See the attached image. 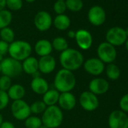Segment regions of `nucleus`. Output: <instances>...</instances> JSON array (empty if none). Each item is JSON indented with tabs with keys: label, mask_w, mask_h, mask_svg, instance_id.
<instances>
[{
	"label": "nucleus",
	"mask_w": 128,
	"mask_h": 128,
	"mask_svg": "<svg viewBox=\"0 0 128 128\" xmlns=\"http://www.w3.org/2000/svg\"><path fill=\"white\" fill-rule=\"evenodd\" d=\"M6 6L9 10L17 12L22 8L23 1L22 0H6Z\"/></svg>",
	"instance_id": "32"
},
{
	"label": "nucleus",
	"mask_w": 128,
	"mask_h": 128,
	"mask_svg": "<svg viewBox=\"0 0 128 128\" xmlns=\"http://www.w3.org/2000/svg\"><path fill=\"white\" fill-rule=\"evenodd\" d=\"M125 45H126V50L128 51V39H126V41L125 42Z\"/></svg>",
	"instance_id": "42"
},
{
	"label": "nucleus",
	"mask_w": 128,
	"mask_h": 128,
	"mask_svg": "<svg viewBox=\"0 0 128 128\" xmlns=\"http://www.w3.org/2000/svg\"><path fill=\"white\" fill-rule=\"evenodd\" d=\"M11 112L13 117L18 120H25L31 115L30 105L24 100L13 101L11 106Z\"/></svg>",
	"instance_id": "6"
},
{
	"label": "nucleus",
	"mask_w": 128,
	"mask_h": 128,
	"mask_svg": "<svg viewBox=\"0 0 128 128\" xmlns=\"http://www.w3.org/2000/svg\"><path fill=\"white\" fill-rule=\"evenodd\" d=\"M84 70L90 75L97 76L101 75L104 70L105 65L99 58H90L83 63Z\"/></svg>",
	"instance_id": "13"
},
{
	"label": "nucleus",
	"mask_w": 128,
	"mask_h": 128,
	"mask_svg": "<svg viewBox=\"0 0 128 128\" xmlns=\"http://www.w3.org/2000/svg\"><path fill=\"white\" fill-rule=\"evenodd\" d=\"M8 97L13 101L23 100L26 94L25 88L20 84H14L11 86V88L7 91Z\"/></svg>",
	"instance_id": "21"
},
{
	"label": "nucleus",
	"mask_w": 128,
	"mask_h": 128,
	"mask_svg": "<svg viewBox=\"0 0 128 128\" xmlns=\"http://www.w3.org/2000/svg\"><path fill=\"white\" fill-rule=\"evenodd\" d=\"M30 111H31V113L34 114H42L46 108L48 107L42 100H37V101H35L33 102L30 106Z\"/></svg>",
	"instance_id": "30"
},
{
	"label": "nucleus",
	"mask_w": 128,
	"mask_h": 128,
	"mask_svg": "<svg viewBox=\"0 0 128 128\" xmlns=\"http://www.w3.org/2000/svg\"><path fill=\"white\" fill-rule=\"evenodd\" d=\"M8 48H9V44L7 42L0 40V55L5 56L6 54L8 53Z\"/></svg>",
	"instance_id": "36"
},
{
	"label": "nucleus",
	"mask_w": 128,
	"mask_h": 128,
	"mask_svg": "<svg viewBox=\"0 0 128 128\" xmlns=\"http://www.w3.org/2000/svg\"><path fill=\"white\" fill-rule=\"evenodd\" d=\"M60 92H58L56 89H49L45 94H43L42 101L47 106H56L58 102Z\"/></svg>",
	"instance_id": "23"
},
{
	"label": "nucleus",
	"mask_w": 128,
	"mask_h": 128,
	"mask_svg": "<svg viewBox=\"0 0 128 128\" xmlns=\"http://www.w3.org/2000/svg\"><path fill=\"white\" fill-rule=\"evenodd\" d=\"M9 97L6 91L0 90V111L5 109L9 103Z\"/></svg>",
	"instance_id": "34"
},
{
	"label": "nucleus",
	"mask_w": 128,
	"mask_h": 128,
	"mask_svg": "<svg viewBox=\"0 0 128 128\" xmlns=\"http://www.w3.org/2000/svg\"><path fill=\"white\" fill-rule=\"evenodd\" d=\"M25 1H26L27 2L32 3V2H36V0H25Z\"/></svg>",
	"instance_id": "41"
},
{
	"label": "nucleus",
	"mask_w": 128,
	"mask_h": 128,
	"mask_svg": "<svg viewBox=\"0 0 128 128\" xmlns=\"http://www.w3.org/2000/svg\"><path fill=\"white\" fill-rule=\"evenodd\" d=\"M125 32H126V36H127V38H128V27L125 30Z\"/></svg>",
	"instance_id": "43"
},
{
	"label": "nucleus",
	"mask_w": 128,
	"mask_h": 128,
	"mask_svg": "<svg viewBox=\"0 0 128 128\" xmlns=\"http://www.w3.org/2000/svg\"><path fill=\"white\" fill-rule=\"evenodd\" d=\"M52 24V17L45 11H41L38 12L34 18V25L36 28L41 32H45L48 30Z\"/></svg>",
	"instance_id": "11"
},
{
	"label": "nucleus",
	"mask_w": 128,
	"mask_h": 128,
	"mask_svg": "<svg viewBox=\"0 0 128 128\" xmlns=\"http://www.w3.org/2000/svg\"><path fill=\"white\" fill-rule=\"evenodd\" d=\"M54 12L58 14H63L66 11V6L65 1H61V0H56V2L54 4Z\"/></svg>",
	"instance_id": "33"
},
{
	"label": "nucleus",
	"mask_w": 128,
	"mask_h": 128,
	"mask_svg": "<svg viewBox=\"0 0 128 128\" xmlns=\"http://www.w3.org/2000/svg\"><path fill=\"white\" fill-rule=\"evenodd\" d=\"M12 14L9 10L0 11V30L8 27L12 21Z\"/></svg>",
	"instance_id": "25"
},
{
	"label": "nucleus",
	"mask_w": 128,
	"mask_h": 128,
	"mask_svg": "<svg viewBox=\"0 0 128 128\" xmlns=\"http://www.w3.org/2000/svg\"><path fill=\"white\" fill-rule=\"evenodd\" d=\"M88 18L92 25L99 26L105 23L106 19V14L103 8L99 6H94L89 9L88 13Z\"/></svg>",
	"instance_id": "12"
},
{
	"label": "nucleus",
	"mask_w": 128,
	"mask_h": 128,
	"mask_svg": "<svg viewBox=\"0 0 128 128\" xmlns=\"http://www.w3.org/2000/svg\"><path fill=\"white\" fill-rule=\"evenodd\" d=\"M42 121L48 128H57L63 120V114L62 109L56 106H48L42 113Z\"/></svg>",
	"instance_id": "3"
},
{
	"label": "nucleus",
	"mask_w": 128,
	"mask_h": 128,
	"mask_svg": "<svg viewBox=\"0 0 128 128\" xmlns=\"http://www.w3.org/2000/svg\"><path fill=\"white\" fill-rule=\"evenodd\" d=\"M76 85V78L72 72L61 69L54 76V86L60 93L71 92Z\"/></svg>",
	"instance_id": "2"
},
{
	"label": "nucleus",
	"mask_w": 128,
	"mask_h": 128,
	"mask_svg": "<svg viewBox=\"0 0 128 128\" xmlns=\"http://www.w3.org/2000/svg\"><path fill=\"white\" fill-rule=\"evenodd\" d=\"M53 24L56 30L64 31L69 29L71 24V20L70 18L66 14H58L54 19Z\"/></svg>",
	"instance_id": "22"
},
{
	"label": "nucleus",
	"mask_w": 128,
	"mask_h": 128,
	"mask_svg": "<svg viewBox=\"0 0 128 128\" xmlns=\"http://www.w3.org/2000/svg\"><path fill=\"white\" fill-rule=\"evenodd\" d=\"M35 52L41 56H44L48 55H50L53 48L51 42L48 39H40L37 41V42L35 44L34 46Z\"/></svg>",
	"instance_id": "20"
},
{
	"label": "nucleus",
	"mask_w": 128,
	"mask_h": 128,
	"mask_svg": "<svg viewBox=\"0 0 128 128\" xmlns=\"http://www.w3.org/2000/svg\"><path fill=\"white\" fill-rule=\"evenodd\" d=\"M79 103L83 109L88 112H93L99 106V100L96 95L90 91H84L79 97Z\"/></svg>",
	"instance_id": "9"
},
{
	"label": "nucleus",
	"mask_w": 128,
	"mask_h": 128,
	"mask_svg": "<svg viewBox=\"0 0 128 128\" xmlns=\"http://www.w3.org/2000/svg\"><path fill=\"white\" fill-rule=\"evenodd\" d=\"M76 97L71 92H65L60 93L59 100H58V106L62 110L65 111H71L76 106Z\"/></svg>",
	"instance_id": "15"
},
{
	"label": "nucleus",
	"mask_w": 128,
	"mask_h": 128,
	"mask_svg": "<svg viewBox=\"0 0 128 128\" xmlns=\"http://www.w3.org/2000/svg\"><path fill=\"white\" fill-rule=\"evenodd\" d=\"M67 36L70 38H75L76 37V32L73 30H70L67 33Z\"/></svg>",
	"instance_id": "39"
},
{
	"label": "nucleus",
	"mask_w": 128,
	"mask_h": 128,
	"mask_svg": "<svg viewBox=\"0 0 128 128\" xmlns=\"http://www.w3.org/2000/svg\"><path fill=\"white\" fill-rule=\"evenodd\" d=\"M30 87L32 90L38 95H43L49 90L48 82L42 76L33 78L30 83Z\"/></svg>",
	"instance_id": "18"
},
{
	"label": "nucleus",
	"mask_w": 128,
	"mask_h": 128,
	"mask_svg": "<svg viewBox=\"0 0 128 128\" xmlns=\"http://www.w3.org/2000/svg\"><path fill=\"white\" fill-rule=\"evenodd\" d=\"M6 7V0H0V11L5 9Z\"/></svg>",
	"instance_id": "38"
},
{
	"label": "nucleus",
	"mask_w": 128,
	"mask_h": 128,
	"mask_svg": "<svg viewBox=\"0 0 128 128\" xmlns=\"http://www.w3.org/2000/svg\"><path fill=\"white\" fill-rule=\"evenodd\" d=\"M32 51V46L28 42L17 40L9 44L8 54L10 55V57L20 62L30 56Z\"/></svg>",
	"instance_id": "4"
},
{
	"label": "nucleus",
	"mask_w": 128,
	"mask_h": 128,
	"mask_svg": "<svg viewBox=\"0 0 128 128\" xmlns=\"http://www.w3.org/2000/svg\"><path fill=\"white\" fill-rule=\"evenodd\" d=\"M24 125L26 128H39L42 125V121L39 117L30 115L24 120Z\"/></svg>",
	"instance_id": "29"
},
{
	"label": "nucleus",
	"mask_w": 128,
	"mask_h": 128,
	"mask_svg": "<svg viewBox=\"0 0 128 128\" xmlns=\"http://www.w3.org/2000/svg\"><path fill=\"white\" fill-rule=\"evenodd\" d=\"M0 128H15V126L11 121L4 120L0 126Z\"/></svg>",
	"instance_id": "37"
},
{
	"label": "nucleus",
	"mask_w": 128,
	"mask_h": 128,
	"mask_svg": "<svg viewBox=\"0 0 128 128\" xmlns=\"http://www.w3.org/2000/svg\"><path fill=\"white\" fill-rule=\"evenodd\" d=\"M89 91L95 95H102L106 94L109 88L108 82L102 78H96L92 79L88 85Z\"/></svg>",
	"instance_id": "17"
},
{
	"label": "nucleus",
	"mask_w": 128,
	"mask_h": 128,
	"mask_svg": "<svg viewBox=\"0 0 128 128\" xmlns=\"http://www.w3.org/2000/svg\"><path fill=\"white\" fill-rule=\"evenodd\" d=\"M56 66V60L51 55L41 56L38 60V72L42 74H50L54 71Z\"/></svg>",
	"instance_id": "16"
},
{
	"label": "nucleus",
	"mask_w": 128,
	"mask_h": 128,
	"mask_svg": "<svg viewBox=\"0 0 128 128\" xmlns=\"http://www.w3.org/2000/svg\"><path fill=\"white\" fill-rule=\"evenodd\" d=\"M76 42L82 50H88L93 44V37L90 32L86 30H78L76 32Z\"/></svg>",
	"instance_id": "14"
},
{
	"label": "nucleus",
	"mask_w": 128,
	"mask_h": 128,
	"mask_svg": "<svg viewBox=\"0 0 128 128\" xmlns=\"http://www.w3.org/2000/svg\"><path fill=\"white\" fill-rule=\"evenodd\" d=\"M51 44H52L53 49L60 53L66 50L67 48H69V43L67 40L65 38L60 37V36H58L54 38L51 42Z\"/></svg>",
	"instance_id": "24"
},
{
	"label": "nucleus",
	"mask_w": 128,
	"mask_h": 128,
	"mask_svg": "<svg viewBox=\"0 0 128 128\" xmlns=\"http://www.w3.org/2000/svg\"><path fill=\"white\" fill-rule=\"evenodd\" d=\"M106 38V42L111 44L112 45L120 46L126 42L127 36L126 35L125 30L121 27L114 26L107 31Z\"/></svg>",
	"instance_id": "8"
},
{
	"label": "nucleus",
	"mask_w": 128,
	"mask_h": 128,
	"mask_svg": "<svg viewBox=\"0 0 128 128\" xmlns=\"http://www.w3.org/2000/svg\"><path fill=\"white\" fill-rule=\"evenodd\" d=\"M97 55L99 59L106 63H112L116 59L117 51L114 46L108 43L107 42H102L97 48Z\"/></svg>",
	"instance_id": "7"
},
{
	"label": "nucleus",
	"mask_w": 128,
	"mask_h": 128,
	"mask_svg": "<svg viewBox=\"0 0 128 128\" xmlns=\"http://www.w3.org/2000/svg\"><path fill=\"white\" fill-rule=\"evenodd\" d=\"M61 1H65V0H61Z\"/></svg>",
	"instance_id": "46"
},
{
	"label": "nucleus",
	"mask_w": 128,
	"mask_h": 128,
	"mask_svg": "<svg viewBox=\"0 0 128 128\" xmlns=\"http://www.w3.org/2000/svg\"><path fill=\"white\" fill-rule=\"evenodd\" d=\"M60 63L62 69L71 72L78 70L84 62L83 54L74 48H67L60 53Z\"/></svg>",
	"instance_id": "1"
},
{
	"label": "nucleus",
	"mask_w": 128,
	"mask_h": 128,
	"mask_svg": "<svg viewBox=\"0 0 128 128\" xmlns=\"http://www.w3.org/2000/svg\"><path fill=\"white\" fill-rule=\"evenodd\" d=\"M4 121V120H3V116H2V114L0 113V126H1V124H2V122Z\"/></svg>",
	"instance_id": "40"
},
{
	"label": "nucleus",
	"mask_w": 128,
	"mask_h": 128,
	"mask_svg": "<svg viewBox=\"0 0 128 128\" xmlns=\"http://www.w3.org/2000/svg\"><path fill=\"white\" fill-rule=\"evenodd\" d=\"M65 3L66 8L72 12H80L84 6L82 0H65Z\"/></svg>",
	"instance_id": "28"
},
{
	"label": "nucleus",
	"mask_w": 128,
	"mask_h": 128,
	"mask_svg": "<svg viewBox=\"0 0 128 128\" xmlns=\"http://www.w3.org/2000/svg\"><path fill=\"white\" fill-rule=\"evenodd\" d=\"M120 75V71L118 68V66L115 64L109 63L106 67V76L107 77L112 81L118 79Z\"/></svg>",
	"instance_id": "26"
},
{
	"label": "nucleus",
	"mask_w": 128,
	"mask_h": 128,
	"mask_svg": "<svg viewBox=\"0 0 128 128\" xmlns=\"http://www.w3.org/2000/svg\"><path fill=\"white\" fill-rule=\"evenodd\" d=\"M39 128H48V127H47V126H46L45 125H44V124H42V126H40Z\"/></svg>",
	"instance_id": "44"
},
{
	"label": "nucleus",
	"mask_w": 128,
	"mask_h": 128,
	"mask_svg": "<svg viewBox=\"0 0 128 128\" xmlns=\"http://www.w3.org/2000/svg\"><path fill=\"white\" fill-rule=\"evenodd\" d=\"M110 128H128V116L120 110L113 111L108 117Z\"/></svg>",
	"instance_id": "10"
},
{
	"label": "nucleus",
	"mask_w": 128,
	"mask_h": 128,
	"mask_svg": "<svg viewBox=\"0 0 128 128\" xmlns=\"http://www.w3.org/2000/svg\"><path fill=\"white\" fill-rule=\"evenodd\" d=\"M12 85V81L11 78L4 75L0 76V90L7 92Z\"/></svg>",
	"instance_id": "31"
},
{
	"label": "nucleus",
	"mask_w": 128,
	"mask_h": 128,
	"mask_svg": "<svg viewBox=\"0 0 128 128\" xmlns=\"http://www.w3.org/2000/svg\"><path fill=\"white\" fill-rule=\"evenodd\" d=\"M120 108L123 112H128V94L124 95L120 100Z\"/></svg>",
	"instance_id": "35"
},
{
	"label": "nucleus",
	"mask_w": 128,
	"mask_h": 128,
	"mask_svg": "<svg viewBox=\"0 0 128 128\" xmlns=\"http://www.w3.org/2000/svg\"><path fill=\"white\" fill-rule=\"evenodd\" d=\"M0 38L1 40L11 44L14 41V32L10 27H6L0 30Z\"/></svg>",
	"instance_id": "27"
},
{
	"label": "nucleus",
	"mask_w": 128,
	"mask_h": 128,
	"mask_svg": "<svg viewBox=\"0 0 128 128\" xmlns=\"http://www.w3.org/2000/svg\"><path fill=\"white\" fill-rule=\"evenodd\" d=\"M22 70L26 74L33 76L38 72V60L35 56H29L21 62Z\"/></svg>",
	"instance_id": "19"
},
{
	"label": "nucleus",
	"mask_w": 128,
	"mask_h": 128,
	"mask_svg": "<svg viewBox=\"0 0 128 128\" xmlns=\"http://www.w3.org/2000/svg\"><path fill=\"white\" fill-rule=\"evenodd\" d=\"M0 72H1V63H0Z\"/></svg>",
	"instance_id": "45"
},
{
	"label": "nucleus",
	"mask_w": 128,
	"mask_h": 128,
	"mask_svg": "<svg viewBox=\"0 0 128 128\" xmlns=\"http://www.w3.org/2000/svg\"><path fill=\"white\" fill-rule=\"evenodd\" d=\"M0 63H1V72L2 75L11 78L20 76L23 72L21 62L10 56L4 58Z\"/></svg>",
	"instance_id": "5"
}]
</instances>
